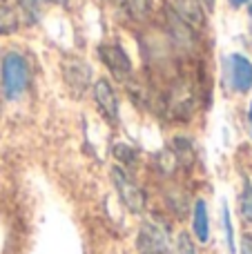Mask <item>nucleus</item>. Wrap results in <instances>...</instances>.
<instances>
[{"mask_svg": "<svg viewBox=\"0 0 252 254\" xmlns=\"http://www.w3.org/2000/svg\"><path fill=\"white\" fill-rule=\"evenodd\" d=\"M239 250H241V254H252V234H244V237H241Z\"/></svg>", "mask_w": 252, "mask_h": 254, "instance_id": "obj_16", "label": "nucleus"}, {"mask_svg": "<svg viewBox=\"0 0 252 254\" xmlns=\"http://www.w3.org/2000/svg\"><path fill=\"white\" fill-rule=\"evenodd\" d=\"M239 212L252 225V183L248 179L244 181V188H241V194H239Z\"/></svg>", "mask_w": 252, "mask_h": 254, "instance_id": "obj_13", "label": "nucleus"}, {"mask_svg": "<svg viewBox=\"0 0 252 254\" xmlns=\"http://www.w3.org/2000/svg\"><path fill=\"white\" fill-rule=\"evenodd\" d=\"M228 85L235 94H248L252 89V61L244 54L235 52L226 58Z\"/></svg>", "mask_w": 252, "mask_h": 254, "instance_id": "obj_5", "label": "nucleus"}, {"mask_svg": "<svg viewBox=\"0 0 252 254\" xmlns=\"http://www.w3.org/2000/svg\"><path fill=\"white\" fill-rule=\"evenodd\" d=\"M248 131H250V136H252V101H250V105H248Z\"/></svg>", "mask_w": 252, "mask_h": 254, "instance_id": "obj_18", "label": "nucleus"}, {"mask_svg": "<svg viewBox=\"0 0 252 254\" xmlns=\"http://www.w3.org/2000/svg\"><path fill=\"white\" fill-rule=\"evenodd\" d=\"M136 250L138 254H170L172 252V243H170V234L165 230V225H161L159 221H145L138 228Z\"/></svg>", "mask_w": 252, "mask_h": 254, "instance_id": "obj_3", "label": "nucleus"}, {"mask_svg": "<svg viewBox=\"0 0 252 254\" xmlns=\"http://www.w3.org/2000/svg\"><path fill=\"white\" fill-rule=\"evenodd\" d=\"M18 4H20V9L25 13L36 16V13H38V7H40V0H18Z\"/></svg>", "mask_w": 252, "mask_h": 254, "instance_id": "obj_15", "label": "nucleus"}, {"mask_svg": "<svg viewBox=\"0 0 252 254\" xmlns=\"http://www.w3.org/2000/svg\"><path fill=\"white\" fill-rule=\"evenodd\" d=\"M63 76H65V83L71 89H76V94L85 92L89 87V83H92V69H89L87 63L78 61V58L63 65Z\"/></svg>", "mask_w": 252, "mask_h": 254, "instance_id": "obj_7", "label": "nucleus"}, {"mask_svg": "<svg viewBox=\"0 0 252 254\" xmlns=\"http://www.w3.org/2000/svg\"><path fill=\"white\" fill-rule=\"evenodd\" d=\"M248 20H250V34H252V2L248 4Z\"/></svg>", "mask_w": 252, "mask_h": 254, "instance_id": "obj_20", "label": "nucleus"}, {"mask_svg": "<svg viewBox=\"0 0 252 254\" xmlns=\"http://www.w3.org/2000/svg\"><path fill=\"white\" fill-rule=\"evenodd\" d=\"M92 96H94V103H96V110L103 114V119L110 121V123H119L121 103H119L114 87L110 85V80L98 78L92 87Z\"/></svg>", "mask_w": 252, "mask_h": 254, "instance_id": "obj_6", "label": "nucleus"}, {"mask_svg": "<svg viewBox=\"0 0 252 254\" xmlns=\"http://www.w3.org/2000/svg\"><path fill=\"white\" fill-rule=\"evenodd\" d=\"M119 2L132 20H145L152 13V0H119Z\"/></svg>", "mask_w": 252, "mask_h": 254, "instance_id": "obj_11", "label": "nucleus"}, {"mask_svg": "<svg viewBox=\"0 0 252 254\" xmlns=\"http://www.w3.org/2000/svg\"><path fill=\"white\" fill-rule=\"evenodd\" d=\"M110 174H112L114 190H116V194H119V198L123 201V205L127 207L132 214H143V210H145V192L138 188L136 181L119 165L112 167Z\"/></svg>", "mask_w": 252, "mask_h": 254, "instance_id": "obj_2", "label": "nucleus"}, {"mask_svg": "<svg viewBox=\"0 0 252 254\" xmlns=\"http://www.w3.org/2000/svg\"><path fill=\"white\" fill-rule=\"evenodd\" d=\"M98 58L101 63L110 69L119 83H127L132 78V61H129L127 52L121 47L119 43H105L98 47Z\"/></svg>", "mask_w": 252, "mask_h": 254, "instance_id": "obj_4", "label": "nucleus"}, {"mask_svg": "<svg viewBox=\"0 0 252 254\" xmlns=\"http://www.w3.org/2000/svg\"><path fill=\"white\" fill-rule=\"evenodd\" d=\"M252 0H230L232 7H244V4H250Z\"/></svg>", "mask_w": 252, "mask_h": 254, "instance_id": "obj_19", "label": "nucleus"}, {"mask_svg": "<svg viewBox=\"0 0 252 254\" xmlns=\"http://www.w3.org/2000/svg\"><path fill=\"white\" fill-rule=\"evenodd\" d=\"M174 16H179L186 25H203L205 22V9L201 0H172Z\"/></svg>", "mask_w": 252, "mask_h": 254, "instance_id": "obj_9", "label": "nucleus"}, {"mask_svg": "<svg viewBox=\"0 0 252 254\" xmlns=\"http://www.w3.org/2000/svg\"><path fill=\"white\" fill-rule=\"evenodd\" d=\"M29 87V67L20 52H7L0 61V92L7 101H18Z\"/></svg>", "mask_w": 252, "mask_h": 254, "instance_id": "obj_1", "label": "nucleus"}, {"mask_svg": "<svg viewBox=\"0 0 252 254\" xmlns=\"http://www.w3.org/2000/svg\"><path fill=\"white\" fill-rule=\"evenodd\" d=\"M201 4H203V9H205V13H210L214 9V0H201Z\"/></svg>", "mask_w": 252, "mask_h": 254, "instance_id": "obj_17", "label": "nucleus"}, {"mask_svg": "<svg viewBox=\"0 0 252 254\" xmlns=\"http://www.w3.org/2000/svg\"><path fill=\"white\" fill-rule=\"evenodd\" d=\"M221 225H223V237H226V248L230 254H237V241H235V223H232V214L228 203L221 205Z\"/></svg>", "mask_w": 252, "mask_h": 254, "instance_id": "obj_12", "label": "nucleus"}, {"mask_svg": "<svg viewBox=\"0 0 252 254\" xmlns=\"http://www.w3.org/2000/svg\"><path fill=\"white\" fill-rule=\"evenodd\" d=\"M192 239L199 243L210 241V214L203 198H196L192 205Z\"/></svg>", "mask_w": 252, "mask_h": 254, "instance_id": "obj_8", "label": "nucleus"}, {"mask_svg": "<svg viewBox=\"0 0 252 254\" xmlns=\"http://www.w3.org/2000/svg\"><path fill=\"white\" fill-rule=\"evenodd\" d=\"M20 20H18V13L7 0H0V36H11L18 31Z\"/></svg>", "mask_w": 252, "mask_h": 254, "instance_id": "obj_10", "label": "nucleus"}, {"mask_svg": "<svg viewBox=\"0 0 252 254\" xmlns=\"http://www.w3.org/2000/svg\"><path fill=\"white\" fill-rule=\"evenodd\" d=\"M172 250L174 254H196V241L188 232H179Z\"/></svg>", "mask_w": 252, "mask_h": 254, "instance_id": "obj_14", "label": "nucleus"}]
</instances>
